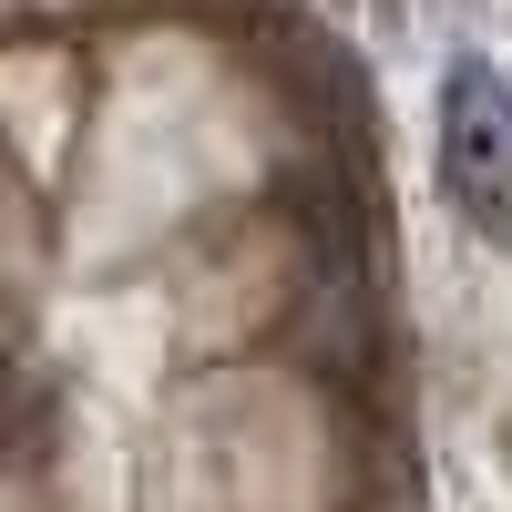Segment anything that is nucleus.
Wrapping results in <instances>:
<instances>
[{
	"label": "nucleus",
	"instance_id": "f257e3e1",
	"mask_svg": "<svg viewBox=\"0 0 512 512\" xmlns=\"http://www.w3.org/2000/svg\"><path fill=\"white\" fill-rule=\"evenodd\" d=\"M441 185L472 226H512V82L492 62H451L441 82Z\"/></svg>",
	"mask_w": 512,
	"mask_h": 512
}]
</instances>
